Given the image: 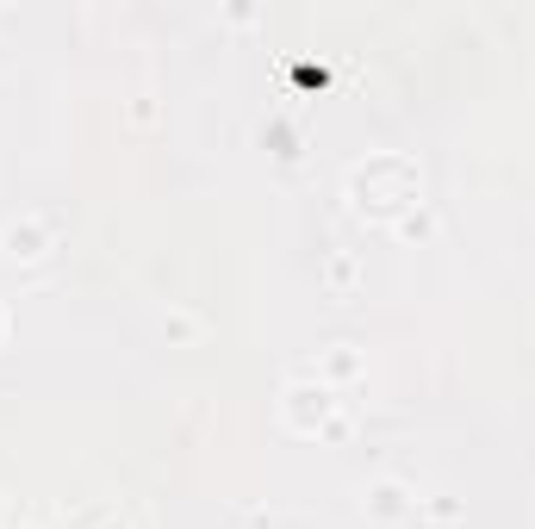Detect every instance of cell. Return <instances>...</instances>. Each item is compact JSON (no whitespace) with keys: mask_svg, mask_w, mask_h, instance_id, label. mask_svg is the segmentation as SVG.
I'll use <instances>...</instances> for the list:
<instances>
[{"mask_svg":"<svg viewBox=\"0 0 535 529\" xmlns=\"http://www.w3.org/2000/svg\"><path fill=\"white\" fill-rule=\"evenodd\" d=\"M423 230H430V212H417V218H405V224H399V237H423Z\"/></svg>","mask_w":535,"mask_h":529,"instance_id":"277c9868","label":"cell"},{"mask_svg":"<svg viewBox=\"0 0 535 529\" xmlns=\"http://www.w3.org/2000/svg\"><path fill=\"white\" fill-rule=\"evenodd\" d=\"M324 275H330V287H337V293H349V287H355V261H349V255H337Z\"/></svg>","mask_w":535,"mask_h":529,"instance_id":"3957f363","label":"cell"},{"mask_svg":"<svg viewBox=\"0 0 535 529\" xmlns=\"http://www.w3.org/2000/svg\"><path fill=\"white\" fill-rule=\"evenodd\" d=\"M405 510V492L399 486H374V517H399Z\"/></svg>","mask_w":535,"mask_h":529,"instance_id":"7a4b0ae2","label":"cell"},{"mask_svg":"<svg viewBox=\"0 0 535 529\" xmlns=\"http://www.w3.org/2000/svg\"><path fill=\"white\" fill-rule=\"evenodd\" d=\"M0 249H7L13 261H38L44 255V230L38 224H7V230H0Z\"/></svg>","mask_w":535,"mask_h":529,"instance_id":"6da1fadb","label":"cell"}]
</instances>
